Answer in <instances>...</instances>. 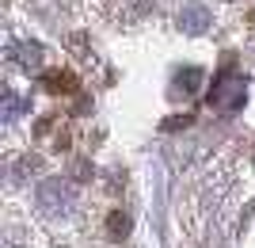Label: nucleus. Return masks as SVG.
<instances>
[{"instance_id": "obj_1", "label": "nucleus", "mask_w": 255, "mask_h": 248, "mask_svg": "<svg viewBox=\"0 0 255 248\" xmlns=\"http://www.w3.org/2000/svg\"><path fill=\"white\" fill-rule=\"evenodd\" d=\"M42 88L53 92V96H65V92H76L80 80H76V73H69V69H46L42 73Z\"/></svg>"}, {"instance_id": "obj_2", "label": "nucleus", "mask_w": 255, "mask_h": 248, "mask_svg": "<svg viewBox=\"0 0 255 248\" xmlns=\"http://www.w3.org/2000/svg\"><path fill=\"white\" fill-rule=\"evenodd\" d=\"M126 233H129V218H126V214H118V210H115V214L107 218V237H111V241H122Z\"/></svg>"}, {"instance_id": "obj_3", "label": "nucleus", "mask_w": 255, "mask_h": 248, "mask_svg": "<svg viewBox=\"0 0 255 248\" xmlns=\"http://www.w3.org/2000/svg\"><path fill=\"white\" fill-rule=\"evenodd\" d=\"M15 57H19V61H27V65H34L38 57H42V50H38V46H19V50H15Z\"/></svg>"}, {"instance_id": "obj_4", "label": "nucleus", "mask_w": 255, "mask_h": 248, "mask_svg": "<svg viewBox=\"0 0 255 248\" xmlns=\"http://www.w3.org/2000/svg\"><path fill=\"white\" fill-rule=\"evenodd\" d=\"M198 80H202V73H198V69H187V73L179 76V84L187 88V92H194V88H198Z\"/></svg>"}, {"instance_id": "obj_5", "label": "nucleus", "mask_w": 255, "mask_h": 248, "mask_svg": "<svg viewBox=\"0 0 255 248\" xmlns=\"http://www.w3.org/2000/svg\"><path fill=\"white\" fill-rule=\"evenodd\" d=\"M179 126H191V115H179V119H168L164 130H179Z\"/></svg>"}, {"instance_id": "obj_6", "label": "nucleus", "mask_w": 255, "mask_h": 248, "mask_svg": "<svg viewBox=\"0 0 255 248\" xmlns=\"http://www.w3.org/2000/svg\"><path fill=\"white\" fill-rule=\"evenodd\" d=\"M252 23H255V15H252Z\"/></svg>"}]
</instances>
